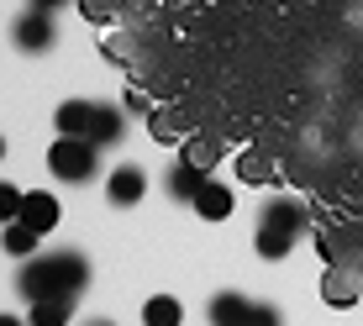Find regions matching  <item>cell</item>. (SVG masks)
<instances>
[{
    "mask_svg": "<svg viewBox=\"0 0 363 326\" xmlns=\"http://www.w3.org/2000/svg\"><path fill=\"white\" fill-rule=\"evenodd\" d=\"M11 43L21 47V53H48V47L58 43V21H53V11H21L16 16V27H11Z\"/></svg>",
    "mask_w": 363,
    "mask_h": 326,
    "instance_id": "obj_4",
    "label": "cell"
},
{
    "mask_svg": "<svg viewBox=\"0 0 363 326\" xmlns=\"http://www.w3.org/2000/svg\"><path fill=\"white\" fill-rule=\"evenodd\" d=\"M247 310H253V300L242 290H221V295H211L206 316H211V326H247Z\"/></svg>",
    "mask_w": 363,
    "mask_h": 326,
    "instance_id": "obj_7",
    "label": "cell"
},
{
    "mask_svg": "<svg viewBox=\"0 0 363 326\" xmlns=\"http://www.w3.org/2000/svg\"><path fill=\"white\" fill-rule=\"evenodd\" d=\"M84 326H116V321H100V316H95V321H84Z\"/></svg>",
    "mask_w": 363,
    "mask_h": 326,
    "instance_id": "obj_25",
    "label": "cell"
},
{
    "mask_svg": "<svg viewBox=\"0 0 363 326\" xmlns=\"http://www.w3.org/2000/svg\"><path fill=\"white\" fill-rule=\"evenodd\" d=\"M311 227V216H306V206L290 195H279V200H269L264 210H258V232H253V242H258V258H269V263H279V258H290V247H295V237Z\"/></svg>",
    "mask_w": 363,
    "mask_h": 326,
    "instance_id": "obj_2",
    "label": "cell"
},
{
    "mask_svg": "<svg viewBox=\"0 0 363 326\" xmlns=\"http://www.w3.org/2000/svg\"><path fill=\"white\" fill-rule=\"evenodd\" d=\"M0 158H6V137H0Z\"/></svg>",
    "mask_w": 363,
    "mask_h": 326,
    "instance_id": "obj_26",
    "label": "cell"
},
{
    "mask_svg": "<svg viewBox=\"0 0 363 326\" xmlns=\"http://www.w3.org/2000/svg\"><path fill=\"white\" fill-rule=\"evenodd\" d=\"M127 111H132V116H153V106L143 100V90H132V95H127Z\"/></svg>",
    "mask_w": 363,
    "mask_h": 326,
    "instance_id": "obj_22",
    "label": "cell"
},
{
    "mask_svg": "<svg viewBox=\"0 0 363 326\" xmlns=\"http://www.w3.org/2000/svg\"><path fill=\"white\" fill-rule=\"evenodd\" d=\"M127 137V106H100L95 100V127H90V142L95 147H116Z\"/></svg>",
    "mask_w": 363,
    "mask_h": 326,
    "instance_id": "obj_9",
    "label": "cell"
},
{
    "mask_svg": "<svg viewBox=\"0 0 363 326\" xmlns=\"http://www.w3.org/2000/svg\"><path fill=\"white\" fill-rule=\"evenodd\" d=\"M143 326H184V305H179L174 295H147Z\"/></svg>",
    "mask_w": 363,
    "mask_h": 326,
    "instance_id": "obj_13",
    "label": "cell"
},
{
    "mask_svg": "<svg viewBox=\"0 0 363 326\" xmlns=\"http://www.w3.org/2000/svg\"><path fill=\"white\" fill-rule=\"evenodd\" d=\"M232 206H237V200H232V190H227V184H221V179H206V190H200L195 195V216L200 221H227L232 216Z\"/></svg>",
    "mask_w": 363,
    "mask_h": 326,
    "instance_id": "obj_11",
    "label": "cell"
},
{
    "mask_svg": "<svg viewBox=\"0 0 363 326\" xmlns=\"http://www.w3.org/2000/svg\"><path fill=\"white\" fill-rule=\"evenodd\" d=\"M147 121H153V137H158V142H174V137H184V127H179V116H174V111H153Z\"/></svg>",
    "mask_w": 363,
    "mask_h": 326,
    "instance_id": "obj_19",
    "label": "cell"
},
{
    "mask_svg": "<svg viewBox=\"0 0 363 326\" xmlns=\"http://www.w3.org/2000/svg\"><path fill=\"white\" fill-rule=\"evenodd\" d=\"M74 321V300H37L27 305V326H69Z\"/></svg>",
    "mask_w": 363,
    "mask_h": 326,
    "instance_id": "obj_15",
    "label": "cell"
},
{
    "mask_svg": "<svg viewBox=\"0 0 363 326\" xmlns=\"http://www.w3.org/2000/svg\"><path fill=\"white\" fill-rule=\"evenodd\" d=\"M206 179H211V174L206 169H195V163H174V169H169V195L174 200H184V206H195V195L200 190H206Z\"/></svg>",
    "mask_w": 363,
    "mask_h": 326,
    "instance_id": "obj_12",
    "label": "cell"
},
{
    "mask_svg": "<svg viewBox=\"0 0 363 326\" xmlns=\"http://www.w3.org/2000/svg\"><path fill=\"white\" fill-rule=\"evenodd\" d=\"M21 200H27V190H16V184H6V179H0V227L21 216Z\"/></svg>",
    "mask_w": 363,
    "mask_h": 326,
    "instance_id": "obj_18",
    "label": "cell"
},
{
    "mask_svg": "<svg viewBox=\"0 0 363 326\" xmlns=\"http://www.w3.org/2000/svg\"><path fill=\"white\" fill-rule=\"evenodd\" d=\"M147 195V174L137 169V163H121V169L106 174V200L111 206H143Z\"/></svg>",
    "mask_w": 363,
    "mask_h": 326,
    "instance_id": "obj_5",
    "label": "cell"
},
{
    "mask_svg": "<svg viewBox=\"0 0 363 326\" xmlns=\"http://www.w3.org/2000/svg\"><path fill=\"white\" fill-rule=\"evenodd\" d=\"M27 6H32V11H58L64 0H27Z\"/></svg>",
    "mask_w": 363,
    "mask_h": 326,
    "instance_id": "obj_23",
    "label": "cell"
},
{
    "mask_svg": "<svg viewBox=\"0 0 363 326\" xmlns=\"http://www.w3.org/2000/svg\"><path fill=\"white\" fill-rule=\"evenodd\" d=\"M247 326H284V316L274 305H253V310H247Z\"/></svg>",
    "mask_w": 363,
    "mask_h": 326,
    "instance_id": "obj_21",
    "label": "cell"
},
{
    "mask_svg": "<svg viewBox=\"0 0 363 326\" xmlns=\"http://www.w3.org/2000/svg\"><path fill=\"white\" fill-rule=\"evenodd\" d=\"M184 163H195V169H216V163H221V147L216 142H211V137H190V142H184V153H179Z\"/></svg>",
    "mask_w": 363,
    "mask_h": 326,
    "instance_id": "obj_16",
    "label": "cell"
},
{
    "mask_svg": "<svg viewBox=\"0 0 363 326\" xmlns=\"http://www.w3.org/2000/svg\"><path fill=\"white\" fill-rule=\"evenodd\" d=\"M321 300H327V305H337V310L363 305V284H358L347 269H337V263H332V274L321 279Z\"/></svg>",
    "mask_w": 363,
    "mask_h": 326,
    "instance_id": "obj_10",
    "label": "cell"
},
{
    "mask_svg": "<svg viewBox=\"0 0 363 326\" xmlns=\"http://www.w3.org/2000/svg\"><path fill=\"white\" fill-rule=\"evenodd\" d=\"M0 247H6L11 258L27 263V258L37 253V232L27 227V221H6V227H0Z\"/></svg>",
    "mask_w": 363,
    "mask_h": 326,
    "instance_id": "obj_14",
    "label": "cell"
},
{
    "mask_svg": "<svg viewBox=\"0 0 363 326\" xmlns=\"http://www.w3.org/2000/svg\"><path fill=\"white\" fill-rule=\"evenodd\" d=\"M53 127H58V137H90V127H95V100H64V106L53 111Z\"/></svg>",
    "mask_w": 363,
    "mask_h": 326,
    "instance_id": "obj_8",
    "label": "cell"
},
{
    "mask_svg": "<svg viewBox=\"0 0 363 326\" xmlns=\"http://www.w3.org/2000/svg\"><path fill=\"white\" fill-rule=\"evenodd\" d=\"M84 284H90V263L74 247H58V253H32L16 274V295L37 305V300H79Z\"/></svg>",
    "mask_w": 363,
    "mask_h": 326,
    "instance_id": "obj_1",
    "label": "cell"
},
{
    "mask_svg": "<svg viewBox=\"0 0 363 326\" xmlns=\"http://www.w3.org/2000/svg\"><path fill=\"white\" fill-rule=\"evenodd\" d=\"M0 326H27V316H0Z\"/></svg>",
    "mask_w": 363,
    "mask_h": 326,
    "instance_id": "obj_24",
    "label": "cell"
},
{
    "mask_svg": "<svg viewBox=\"0 0 363 326\" xmlns=\"http://www.w3.org/2000/svg\"><path fill=\"white\" fill-rule=\"evenodd\" d=\"M242 179H253V184H264V179H269L264 153H242Z\"/></svg>",
    "mask_w": 363,
    "mask_h": 326,
    "instance_id": "obj_20",
    "label": "cell"
},
{
    "mask_svg": "<svg viewBox=\"0 0 363 326\" xmlns=\"http://www.w3.org/2000/svg\"><path fill=\"white\" fill-rule=\"evenodd\" d=\"M48 174L64 184H90L100 174V147L90 137H58L53 147H48Z\"/></svg>",
    "mask_w": 363,
    "mask_h": 326,
    "instance_id": "obj_3",
    "label": "cell"
},
{
    "mask_svg": "<svg viewBox=\"0 0 363 326\" xmlns=\"http://www.w3.org/2000/svg\"><path fill=\"white\" fill-rule=\"evenodd\" d=\"M74 6H79V16L84 21H116V11H121V0H74Z\"/></svg>",
    "mask_w": 363,
    "mask_h": 326,
    "instance_id": "obj_17",
    "label": "cell"
},
{
    "mask_svg": "<svg viewBox=\"0 0 363 326\" xmlns=\"http://www.w3.org/2000/svg\"><path fill=\"white\" fill-rule=\"evenodd\" d=\"M58 216H64V210H58V200L48 195V190H27V200H21V216H16V221H27V227L43 237V232H53V227H58Z\"/></svg>",
    "mask_w": 363,
    "mask_h": 326,
    "instance_id": "obj_6",
    "label": "cell"
}]
</instances>
